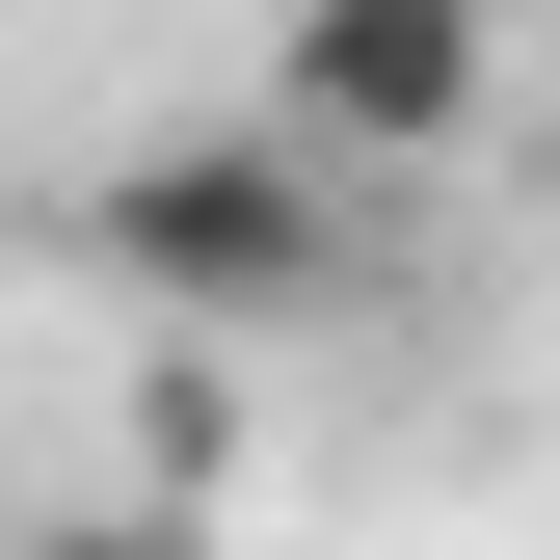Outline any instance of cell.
Returning <instances> with one entry per match:
<instances>
[{
    "mask_svg": "<svg viewBox=\"0 0 560 560\" xmlns=\"http://www.w3.org/2000/svg\"><path fill=\"white\" fill-rule=\"evenodd\" d=\"M27 560H187V534H133V508H81V534H27Z\"/></svg>",
    "mask_w": 560,
    "mask_h": 560,
    "instance_id": "cell-3",
    "label": "cell"
},
{
    "mask_svg": "<svg viewBox=\"0 0 560 560\" xmlns=\"http://www.w3.org/2000/svg\"><path fill=\"white\" fill-rule=\"evenodd\" d=\"M347 241H374V214H347L320 133H133V161L81 187V267H107L133 320H214V347L241 320H320Z\"/></svg>",
    "mask_w": 560,
    "mask_h": 560,
    "instance_id": "cell-1",
    "label": "cell"
},
{
    "mask_svg": "<svg viewBox=\"0 0 560 560\" xmlns=\"http://www.w3.org/2000/svg\"><path fill=\"white\" fill-rule=\"evenodd\" d=\"M480 107H508V0H294L267 27V133H320L347 187L454 161Z\"/></svg>",
    "mask_w": 560,
    "mask_h": 560,
    "instance_id": "cell-2",
    "label": "cell"
}]
</instances>
